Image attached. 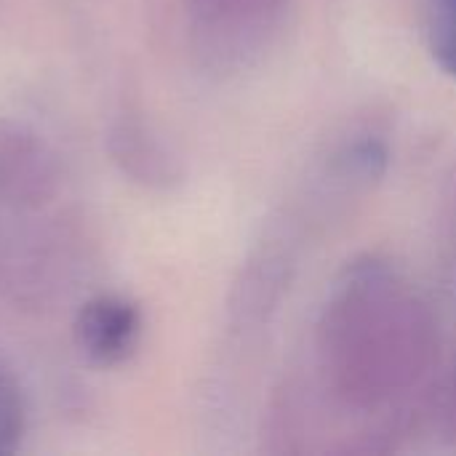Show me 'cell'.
Segmentation results:
<instances>
[{
	"label": "cell",
	"instance_id": "6da1fadb",
	"mask_svg": "<svg viewBox=\"0 0 456 456\" xmlns=\"http://www.w3.org/2000/svg\"><path fill=\"white\" fill-rule=\"evenodd\" d=\"M139 329L142 318L136 305L120 297H96L80 310L75 321V339L91 361L112 366L131 355Z\"/></svg>",
	"mask_w": 456,
	"mask_h": 456
},
{
	"label": "cell",
	"instance_id": "7a4b0ae2",
	"mask_svg": "<svg viewBox=\"0 0 456 456\" xmlns=\"http://www.w3.org/2000/svg\"><path fill=\"white\" fill-rule=\"evenodd\" d=\"M430 37L438 61L456 75V0H433Z\"/></svg>",
	"mask_w": 456,
	"mask_h": 456
}]
</instances>
